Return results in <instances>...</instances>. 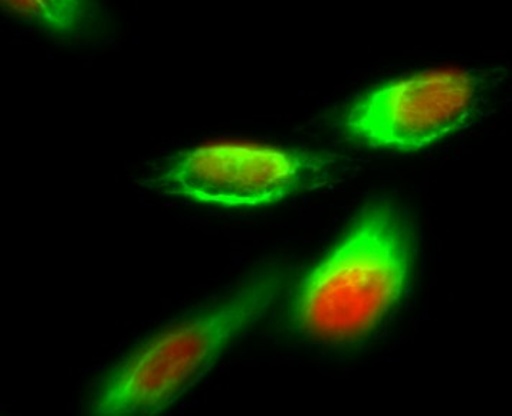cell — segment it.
Here are the masks:
<instances>
[{"mask_svg":"<svg viewBox=\"0 0 512 416\" xmlns=\"http://www.w3.org/2000/svg\"><path fill=\"white\" fill-rule=\"evenodd\" d=\"M412 264L408 222L380 202L304 278L295 320L315 339L350 342L372 332L399 301Z\"/></svg>","mask_w":512,"mask_h":416,"instance_id":"cell-1","label":"cell"},{"mask_svg":"<svg viewBox=\"0 0 512 416\" xmlns=\"http://www.w3.org/2000/svg\"><path fill=\"white\" fill-rule=\"evenodd\" d=\"M281 284V274L259 275L222 303L154 337L108 376L95 414L153 415L175 404L239 333L267 314Z\"/></svg>","mask_w":512,"mask_h":416,"instance_id":"cell-2","label":"cell"},{"mask_svg":"<svg viewBox=\"0 0 512 416\" xmlns=\"http://www.w3.org/2000/svg\"><path fill=\"white\" fill-rule=\"evenodd\" d=\"M334 160L310 150L218 142L180 153L160 170L169 195L222 208H255L313 191L333 175Z\"/></svg>","mask_w":512,"mask_h":416,"instance_id":"cell-3","label":"cell"},{"mask_svg":"<svg viewBox=\"0 0 512 416\" xmlns=\"http://www.w3.org/2000/svg\"><path fill=\"white\" fill-rule=\"evenodd\" d=\"M484 81L468 68H436L380 85L354 101L341 126L374 149L416 152L462 129L474 114Z\"/></svg>","mask_w":512,"mask_h":416,"instance_id":"cell-4","label":"cell"},{"mask_svg":"<svg viewBox=\"0 0 512 416\" xmlns=\"http://www.w3.org/2000/svg\"><path fill=\"white\" fill-rule=\"evenodd\" d=\"M26 21L59 35H71L87 24L90 0H2Z\"/></svg>","mask_w":512,"mask_h":416,"instance_id":"cell-5","label":"cell"}]
</instances>
